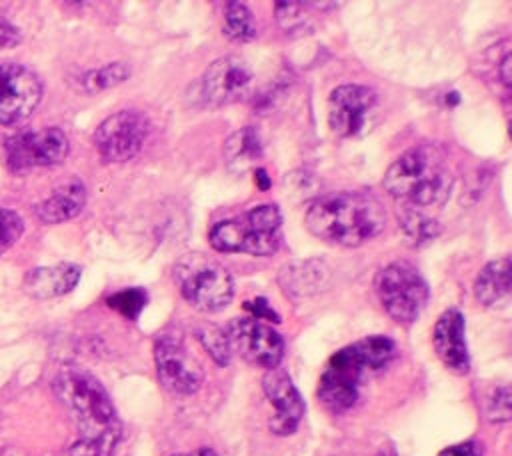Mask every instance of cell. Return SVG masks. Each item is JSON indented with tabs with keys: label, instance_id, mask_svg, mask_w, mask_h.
<instances>
[{
	"label": "cell",
	"instance_id": "e0dca14e",
	"mask_svg": "<svg viewBox=\"0 0 512 456\" xmlns=\"http://www.w3.org/2000/svg\"><path fill=\"white\" fill-rule=\"evenodd\" d=\"M80 266L76 264H56V266H40L26 274L24 288L34 298H54L70 292L80 280Z\"/></svg>",
	"mask_w": 512,
	"mask_h": 456
},
{
	"label": "cell",
	"instance_id": "44dd1931",
	"mask_svg": "<svg viewBox=\"0 0 512 456\" xmlns=\"http://www.w3.org/2000/svg\"><path fill=\"white\" fill-rule=\"evenodd\" d=\"M224 32L234 40H250L256 36V20L244 2H228L224 8Z\"/></svg>",
	"mask_w": 512,
	"mask_h": 456
},
{
	"label": "cell",
	"instance_id": "4fadbf2b",
	"mask_svg": "<svg viewBox=\"0 0 512 456\" xmlns=\"http://www.w3.org/2000/svg\"><path fill=\"white\" fill-rule=\"evenodd\" d=\"M42 100L40 78L20 64H0V124L26 120Z\"/></svg>",
	"mask_w": 512,
	"mask_h": 456
},
{
	"label": "cell",
	"instance_id": "52a82bcc",
	"mask_svg": "<svg viewBox=\"0 0 512 456\" xmlns=\"http://www.w3.org/2000/svg\"><path fill=\"white\" fill-rule=\"evenodd\" d=\"M380 304L396 322H414L428 300V286L418 270L400 260L384 266L374 278Z\"/></svg>",
	"mask_w": 512,
	"mask_h": 456
},
{
	"label": "cell",
	"instance_id": "5bb4252c",
	"mask_svg": "<svg viewBox=\"0 0 512 456\" xmlns=\"http://www.w3.org/2000/svg\"><path fill=\"white\" fill-rule=\"evenodd\" d=\"M376 104V92L360 84H342L330 92L328 124L340 138L358 136Z\"/></svg>",
	"mask_w": 512,
	"mask_h": 456
},
{
	"label": "cell",
	"instance_id": "7a4b0ae2",
	"mask_svg": "<svg viewBox=\"0 0 512 456\" xmlns=\"http://www.w3.org/2000/svg\"><path fill=\"white\" fill-rule=\"evenodd\" d=\"M306 228L332 244L360 246L386 226V212L368 192H336L322 196L306 210Z\"/></svg>",
	"mask_w": 512,
	"mask_h": 456
},
{
	"label": "cell",
	"instance_id": "9c48e42d",
	"mask_svg": "<svg viewBox=\"0 0 512 456\" xmlns=\"http://www.w3.org/2000/svg\"><path fill=\"white\" fill-rule=\"evenodd\" d=\"M252 88L254 72L238 56H222L214 60L198 80V96L202 104L214 108L248 98Z\"/></svg>",
	"mask_w": 512,
	"mask_h": 456
},
{
	"label": "cell",
	"instance_id": "f1b7e54d",
	"mask_svg": "<svg viewBox=\"0 0 512 456\" xmlns=\"http://www.w3.org/2000/svg\"><path fill=\"white\" fill-rule=\"evenodd\" d=\"M244 308L252 314V318H266V320H274V322H278L280 318H278V314L268 306V302H266V298H254V300H250V302H246L244 304Z\"/></svg>",
	"mask_w": 512,
	"mask_h": 456
},
{
	"label": "cell",
	"instance_id": "d6986e66",
	"mask_svg": "<svg viewBox=\"0 0 512 456\" xmlns=\"http://www.w3.org/2000/svg\"><path fill=\"white\" fill-rule=\"evenodd\" d=\"M510 294V258H498L488 262L476 282L474 296L484 306H496Z\"/></svg>",
	"mask_w": 512,
	"mask_h": 456
},
{
	"label": "cell",
	"instance_id": "5b68a950",
	"mask_svg": "<svg viewBox=\"0 0 512 456\" xmlns=\"http://www.w3.org/2000/svg\"><path fill=\"white\" fill-rule=\"evenodd\" d=\"M280 224L278 206L262 204L242 216L216 222L208 232V240L220 252L270 256L280 246Z\"/></svg>",
	"mask_w": 512,
	"mask_h": 456
},
{
	"label": "cell",
	"instance_id": "8992f818",
	"mask_svg": "<svg viewBox=\"0 0 512 456\" xmlns=\"http://www.w3.org/2000/svg\"><path fill=\"white\" fill-rule=\"evenodd\" d=\"M178 288L188 304L202 312H216L230 304L234 280L230 272L214 258L190 252L174 268Z\"/></svg>",
	"mask_w": 512,
	"mask_h": 456
},
{
	"label": "cell",
	"instance_id": "7c38bea8",
	"mask_svg": "<svg viewBox=\"0 0 512 456\" xmlns=\"http://www.w3.org/2000/svg\"><path fill=\"white\" fill-rule=\"evenodd\" d=\"M148 136V120L132 110L108 116L94 132V144L104 160L124 162L134 158Z\"/></svg>",
	"mask_w": 512,
	"mask_h": 456
},
{
	"label": "cell",
	"instance_id": "cb8c5ba5",
	"mask_svg": "<svg viewBox=\"0 0 512 456\" xmlns=\"http://www.w3.org/2000/svg\"><path fill=\"white\" fill-rule=\"evenodd\" d=\"M128 76H130V68L122 62H114L100 70L88 72L84 76V88L88 92H100V90H106V88H112V86L124 82Z\"/></svg>",
	"mask_w": 512,
	"mask_h": 456
},
{
	"label": "cell",
	"instance_id": "484cf974",
	"mask_svg": "<svg viewBox=\"0 0 512 456\" xmlns=\"http://www.w3.org/2000/svg\"><path fill=\"white\" fill-rule=\"evenodd\" d=\"M22 230H24L22 218L14 210L0 208V254L20 238Z\"/></svg>",
	"mask_w": 512,
	"mask_h": 456
},
{
	"label": "cell",
	"instance_id": "9a60e30c",
	"mask_svg": "<svg viewBox=\"0 0 512 456\" xmlns=\"http://www.w3.org/2000/svg\"><path fill=\"white\" fill-rule=\"evenodd\" d=\"M262 388L268 402L274 406V416L270 418V430L280 436H288L298 430L304 416V402L296 390L292 378L282 368L266 370L262 378Z\"/></svg>",
	"mask_w": 512,
	"mask_h": 456
},
{
	"label": "cell",
	"instance_id": "603a6c76",
	"mask_svg": "<svg viewBox=\"0 0 512 456\" xmlns=\"http://www.w3.org/2000/svg\"><path fill=\"white\" fill-rule=\"evenodd\" d=\"M198 340L202 342V346L206 348V352L210 354V358L218 364V366H228L232 350H230V342L228 336L222 328L208 324L204 328L198 330Z\"/></svg>",
	"mask_w": 512,
	"mask_h": 456
},
{
	"label": "cell",
	"instance_id": "2e32d148",
	"mask_svg": "<svg viewBox=\"0 0 512 456\" xmlns=\"http://www.w3.org/2000/svg\"><path fill=\"white\" fill-rule=\"evenodd\" d=\"M464 332H466L464 316L456 308L442 312L432 332V342L438 358L444 362L446 368L458 374H466L470 368V356H468Z\"/></svg>",
	"mask_w": 512,
	"mask_h": 456
},
{
	"label": "cell",
	"instance_id": "d6a6232c",
	"mask_svg": "<svg viewBox=\"0 0 512 456\" xmlns=\"http://www.w3.org/2000/svg\"><path fill=\"white\" fill-rule=\"evenodd\" d=\"M172 456H218L214 450L210 448H198L194 452H184V454H172Z\"/></svg>",
	"mask_w": 512,
	"mask_h": 456
},
{
	"label": "cell",
	"instance_id": "6da1fadb",
	"mask_svg": "<svg viewBox=\"0 0 512 456\" xmlns=\"http://www.w3.org/2000/svg\"><path fill=\"white\" fill-rule=\"evenodd\" d=\"M54 392L80 432L70 456H112L122 426L104 386L90 372L70 366L56 374Z\"/></svg>",
	"mask_w": 512,
	"mask_h": 456
},
{
	"label": "cell",
	"instance_id": "ac0fdd59",
	"mask_svg": "<svg viewBox=\"0 0 512 456\" xmlns=\"http://www.w3.org/2000/svg\"><path fill=\"white\" fill-rule=\"evenodd\" d=\"M86 202V190L80 180H64L52 194L36 206V216L46 224H56L74 218Z\"/></svg>",
	"mask_w": 512,
	"mask_h": 456
},
{
	"label": "cell",
	"instance_id": "d4e9b609",
	"mask_svg": "<svg viewBox=\"0 0 512 456\" xmlns=\"http://www.w3.org/2000/svg\"><path fill=\"white\" fill-rule=\"evenodd\" d=\"M108 306L120 312L124 318H138L142 308L146 306V292L142 288H126L108 298Z\"/></svg>",
	"mask_w": 512,
	"mask_h": 456
},
{
	"label": "cell",
	"instance_id": "3957f363",
	"mask_svg": "<svg viewBox=\"0 0 512 456\" xmlns=\"http://www.w3.org/2000/svg\"><path fill=\"white\" fill-rule=\"evenodd\" d=\"M454 176L444 154L422 144L406 150L384 174V188L406 208H436L442 206L452 190Z\"/></svg>",
	"mask_w": 512,
	"mask_h": 456
},
{
	"label": "cell",
	"instance_id": "30bf717a",
	"mask_svg": "<svg viewBox=\"0 0 512 456\" xmlns=\"http://www.w3.org/2000/svg\"><path fill=\"white\" fill-rule=\"evenodd\" d=\"M6 162L14 172L36 166H52L66 158L68 138L58 128L26 130L6 138Z\"/></svg>",
	"mask_w": 512,
	"mask_h": 456
},
{
	"label": "cell",
	"instance_id": "f546056e",
	"mask_svg": "<svg viewBox=\"0 0 512 456\" xmlns=\"http://www.w3.org/2000/svg\"><path fill=\"white\" fill-rule=\"evenodd\" d=\"M438 456H482L476 442H460L444 448Z\"/></svg>",
	"mask_w": 512,
	"mask_h": 456
},
{
	"label": "cell",
	"instance_id": "7402d4cb",
	"mask_svg": "<svg viewBox=\"0 0 512 456\" xmlns=\"http://www.w3.org/2000/svg\"><path fill=\"white\" fill-rule=\"evenodd\" d=\"M398 222H400L402 230L406 232V236L414 242L430 240L440 232V224L434 218L426 216L422 210H416V208L400 206Z\"/></svg>",
	"mask_w": 512,
	"mask_h": 456
},
{
	"label": "cell",
	"instance_id": "ba28073f",
	"mask_svg": "<svg viewBox=\"0 0 512 456\" xmlns=\"http://www.w3.org/2000/svg\"><path fill=\"white\" fill-rule=\"evenodd\" d=\"M154 362L160 384L172 394H194L204 380L202 366L190 354L180 334H162L156 340Z\"/></svg>",
	"mask_w": 512,
	"mask_h": 456
},
{
	"label": "cell",
	"instance_id": "ffe728a7",
	"mask_svg": "<svg viewBox=\"0 0 512 456\" xmlns=\"http://www.w3.org/2000/svg\"><path fill=\"white\" fill-rule=\"evenodd\" d=\"M224 158L230 170L244 172L262 158V144L254 128L234 132L224 144Z\"/></svg>",
	"mask_w": 512,
	"mask_h": 456
},
{
	"label": "cell",
	"instance_id": "4dcf8cb0",
	"mask_svg": "<svg viewBox=\"0 0 512 456\" xmlns=\"http://www.w3.org/2000/svg\"><path fill=\"white\" fill-rule=\"evenodd\" d=\"M254 180L258 182L260 190H268V188H270V178L266 176V170H264V168H256V170H254Z\"/></svg>",
	"mask_w": 512,
	"mask_h": 456
},
{
	"label": "cell",
	"instance_id": "8fae6325",
	"mask_svg": "<svg viewBox=\"0 0 512 456\" xmlns=\"http://www.w3.org/2000/svg\"><path fill=\"white\" fill-rule=\"evenodd\" d=\"M224 332L228 336L230 350L238 352L246 362L266 370L278 368L284 356V340L272 326L252 316H244L234 318Z\"/></svg>",
	"mask_w": 512,
	"mask_h": 456
},
{
	"label": "cell",
	"instance_id": "83f0119b",
	"mask_svg": "<svg viewBox=\"0 0 512 456\" xmlns=\"http://www.w3.org/2000/svg\"><path fill=\"white\" fill-rule=\"evenodd\" d=\"M486 412L492 422H508L510 420V390H508V386L496 388L492 392Z\"/></svg>",
	"mask_w": 512,
	"mask_h": 456
},
{
	"label": "cell",
	"instance_id": "277c9868",
	"mask_svg": "<svg viewBox=\"0 0 512 456\" xmlns=\"http://www.w3.org/2000/svg\"><path fill=\"white\" fill-rule=\"evenodd\" d=\"M392 356L394 342L386 336H370L344 346L328 360L318 382V398L332 412L352 408L358 400L364 374L384 368Z\"/></svg>",
	"mask_w": 512,
	"mask_h": 456
},
{
	"label": "cell",
	"instance_id": "1f68e13d",
	"mask_svg": "<svg viewBox=\"0 0 512 456\" xmlns=\"http://www.w3.org/2000/svg\"><path fill=\"white\" fill-rule=\"evenodd\" d=\"M500 74H502V80L504 84L508 86L510 84V54L506 52L504 58H502V64H500Z\"/></svg>",
	"mask_w": 512,
	"mask_h": 456
},
{
	"label": "cell",
	"instance_id": "4316f807",
	"mask_svg": "<svg viewBox=\"0 0 512 456\" xmlns=\"http://www.w3.org/2000/svg\"><path fill=\"white\" fill-rule=\"evenodd\" d=\"M308 4L302 2H278L276 4V20L284 30L300 28L306 20Z\"/></svg>",
	"mask_w": 512,
	"mask_h": 456
}]
</instances>
